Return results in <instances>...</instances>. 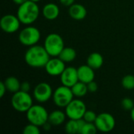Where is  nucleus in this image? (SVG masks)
<instances>
[{
  "mask_svg": "<svg viewBox=\"0 0 134 134\" xmlns=\"http://www.w3.org/2000/svg\"><path fill=\"white\" fill-rule=\"evenodd\" d=\"M44 47L50 57H58L64 48V42L62 37L56 33L48 35L44 42Z\"/></svg>",
  "mask_w": 134,
  "mask_h": 134,
  "instance_id": "nucleus-5",
  "label": "nucleus"
},
{
  "mask_svg": "<svg viewBox=\"0 0 134 134\" xmlns=\"http://www.w3.org/2000/svg\"><path fill=\"white\" fill-rule=\"evenodd\" d=\"M97 117V115H96L94 111H90V110H86L82 119L86 122H95Z\"/></svg>",
  "mask_w": 134,
  "mask_h": 134,
  "instance_id": "nucleus-26",
  "label": "nucleus"
},
{
  "mask_svg": "<svg viewBox=\"0 0 134 134\" xmlns=\"http://www.w3.org/2000/svg\"><path fill=\"white\" fill-rule=\"evenodd\" d=\"M77 70H78L79 81L88 84L89 82L94 80V77H95V73L93 71L94 69L90 67L88 64L82 65L79 68H77Z\"/></svg>",
  "mask_w": 134,
  "mask_h": 134,
  "instance_id": "nucleus-14",
  "label": "nucleus"
},
{
  "mask_svg": "<svg viewBox=\"0 0 134 134\" xmlns=\"http://www.w3.org/2000/svg\"><path fill=\"white\" fill-rule=\"evenodd\" d=\"M73 92L71 87L60 86L57 87L53 93V100L55 105L59 108H65L74 97Z\"/></svg>",
  "mask_w": 134,
  "mask_h": 134,
  "instance_id": "nucleus-6",
  "label": "nucleus"
},
{
  "mask_svg": "<svg viewBox=\"0 0 134 134\" xmlns=\"http://www.w3.org/2000/svg\"><path fill=\"white\" fill-rule=\"evenodd\" d=\"M65 131L67 133L69 134L79 133L78 121L75 119H69L65 125Z\"/></svg>",
  "mask_w": 134,
  "mask_h": 134,
  "instance_id": "nucleus-22",
  "label": "nucleus"
},
{
  "mask_svg": "<svg viewBox=\"0 0 134 134\" xmlns=\"http://www.w3.org/2000/svg\"><path fill=\"white\" fill-rule=\"evenodd\" d=\"M11 105L18 112H27L33 105V100L29 93L19 90L13 93L11 98Z\"/></svg>",
  "mask_w": 134,
  "mask_h": 134,
  "instance_id": "nucleus-3",
  "label": "nucleus"
},
{
  "mask_svg": "<svg viewBox=\"0 0 134 134\" xmlns=\"http://www.w3.org/2000/svg\"><path fill=\"white\" fill-rule=\"evenodd\" d=\"M86 63L90 67H91L94 70L99 69L100 68L102 67V65L104 64V58H103L102 55L97 52L92 53L87 57Z\"/></svg>",
  "mask_w": 134,
  "mask_h": 134,
  "instance_id": "nucleus-17",
  "label": "nucleus"
},
{
  "mask_svg": "<svg viewBox=\"0 0 134 134\" xmlns=\"http://www.w3.org/2000/svg\"><path fill=\"white\" fill-rule=\"evenodd\" d=\"M71 90L73 92V94L75 97H82L86 95L88 93V86L86 83H84L82 82L79 81L77 83H75L72 87Z\"/></svg>",
  "mask_w": 134,
  "mask_h": 134,
  "instance_id": "nucleus-21",
  "label": "nucleus"
},
{
  "mask_svg": "<svg viewBox=\"0 0 134 134\" xmlns=\"http://www.w3.org/2000/svg\"><path fill=\"white\" fill-rule=\"evenodd\" d=\"M16 16L23 24L29 25L33 24L39 16V7L37 2L27 0L22 5H19Z\"/></svg>",
  "mask_w": 134,
  "mask_h": 134,
  "instance_id": "nucleus-2",
  "label": "nucleus"
},
{
  "mask_svg": "<svg viewBox=\"0 0 134 134\" xmlns=\"http://www.w3.org/2000/svg\"><path fill=\"white\" fill-rule=\"evenodd\" d=\"M4 83L6 86L7 91L10 93H16L19 90H20V82L19 79L14 76H9L6 78L4 81Z\"/></svg>",
  "mask_w": 134,
  "mask_h": 134,
  "instance_id": "nucleus-19",
  "label": "nucleus"
},
{
  "mask_svg": "<svg viewBox=\"0 0 134 134\" xmlns=\"http://www.w3.org/2000/svg\"><path fill=\"white\" fill-rule=\"evenodd\" d=\"M60 14V9L55 3H47L42 8L43 16L49 20H53L58 17Z\"/></svg>",
  "mask_w": 134,
  "mask_h": 134,
  "instance_id": "nucleus-16",
  "label": "nucleus"
},
{
  "mask_svg": "<svg viewBox=\"0 0 134 134\" xmlns=\"http://www.w3.org/2000/svg\"><path fill=\"white\" fill-rule=\"evenodd\" d=\"M26 114L28 122L38 126H43L49 120L48 111L44 107L39 104L32 105Z\"/></svg>",
  "mask_w": 134,
  "mask_h": 134,
  "instance_id": "nucleus-4",
  "label": "nucleus"
},
{
  "mask_svg": "<svg viewBox=\"0 0 134 134\" xmlns=\"http://www.w3.org/2000/svg\"><path fill=\"white\" fill-rule=\"evenodd\" d=\"M87 86H88V90L89 92L90 93H95L98 90V86H97V83L94 81H92L90 82H89L87 84Z\"/></svg>",
  "mask_w": 134,
  "mask_h": 134,
  "instance_id": "nucleus-28",
  "label": "nucleus"
},
{
  "mask_svg": "<svg viewBox=\"0 0 134 134\" xmlns=\"http://www.w3.org/2000/svg\"><path fill=\"white\" fill-rule=\"evenodd\" d=\"M31 90V85L28 82H23L20 84V90L24 92H29Z\"/></svg>",
  "mask_w": 134,
  "mask_h": 134,
  "instance_id": "nucleus-29",
  "label": "nucleus"
},
{
  "mask_svg": "<svg viewBox=\"0 0 134 134\" xmlns=\"http://www.w3.org/2000/svg\"><path fill=\"white\" fill-rule=\"evenodd\" d=\"M94 123L98 131L103 133H108L114 130L115 126V119L110 113L103 112L97 115Z\"/></svg>",
  "mask_w": 134,
  "mask_h": 134,
  "instance_id": "nucleus-9",
  "label": "nucleus"
},
{
  "mask_svg": "<svg viewBox=\"0 0 134 134\" xmlns=\"http://www.w3.org/2000/svg\"><path fill=\"white\" fill-rule=\"evenodd\" d=\"M122 86L124 89L131 90L134 89V75H127L122 79Z\"/></svg>",
  "mask_w": 134,
  "mask_h": 134,
  "instance_id": "nucleus-23",
  "label": "nucleus"
},
{
  "mask_svg": "<svg viewBox=\"0 0 134 134\" xmlns=\"http://www.w3.org/2000/svg\"><path fill=\"white\" fill-rule=\"evenodd\" d=\"M76 51L71 47H64L59 54L58 57L65 63H70L76 58Z\"/></svg>",
  "mask_w": 134,
  "mask_h": 134,
  "instance_id": "nucleus-20",
  "label": "nucleus"
},
{
  "mask_svg": "<svg viewBox=\"0 0 134 134\" xmlns=\"http://www.w3.org/2000/svg\"><path fill=\"white\" fill-rule=\"evenodd\" d=\"M130 116H131V119L133 120V122H134V107L130 111Z\"/></svg>",
  "mask_w": 134,
  "mask_h": 134,
  "instance_id": "nucleus-33",
  "label": "nucleus"
},
{
  "mask_svg": "<svg viewBox=\"0 0 134 134\" xmlns=\"http://www.w3.org/2000/svg\"><path fill=\"white\" fill-rule=\"evenodd\" d=\"M41 33L39 30L32 26H28L24 27L19 33V41L20 42L25 46H31L36 45L40 40Z\"/></svg>",
  "mask_w": 134,
  "mask_h": 134,
  "instance_id": "nucleus-7",
  "label": "nucleus"
},
{
  "mask_svg": "<svg viewBox=\"0 0 134 134\" xmlns=\"http://www.w3.org/2000/svg\"><path fill=\"white\" fill-rule=\"evenodd\" d=\"M60 77L62 85L71 88L79 82L78 70L73 67L65 68L64 71L62 72Z\"/></svg>",
  "mask_w": 134,
  "mask_h": 134,
  "instance_id": "nucleus-13",
  "label": "nucleus"
},
{
  "mask_svg": "<svg viewBox=\"0 0 134 134\" xmlns=\"http://www.w3.org/2000/svg\"><path fill=\"white\" fill-rule=\"evenodd\" d=\"M7 91L6 86L4 83V82H0V97H3V96L5 95V92Z\"/></svg>",
  "mask_w": 134,
  "mask_h": 134,
  "instance_id": "nucleus-30",
  "label": "nucleus"
},
{
  "mask_svg": "<svg viewBox=\"0 0 134 134\" xmlns=\"http://www.w3.org/2000/svg\"><path fill=\"white\" fill-rule=\"evenodd\" d=\"M59 1L64 5H65V6H70V5H71L72 4L75 3V0H59Z\"/></svg>",
  "mask_w": 134,
  "mask_h": 134,
  "instance_id": "nucleus-31",
  "label": "nucleus"
},
{
  "mask_svg": "<svg viewBox=\"0 0 134 134\" xmlns=\"http://www.w3.org/2000/svg\"><path fill=\"white\" fill-rule=\"evenodd\" d=\"M50 59V56L44 46L34 45L28 48L24 55L26 64L35 68H45L46 64Z\"/></svg>",
  "mask_w": 134,
  "mask_h": 134,
  "instance_id": "nucleus-1",
  "label": "nucleus"
},
{
  "mask_svg": "<svg viewBox=\"0 0 134 134\" xmlns=\"http://www.w3.org/2000/svg\"><path fill=\"white\" fill-rule=\"evenodd\" d=\"M45 69L46 73L51 76L60 75L65 69V62L60 58H57L55 57L49 60L45 66Z\"/></svg>",
  "mask_w": 134,
  "mask_h": 134,
  "instance_id": "nucleus-12",
  "label": "nucleus"
},
{
  "mask_svg": "<svg viewBox=\"0 0 134 134\" xmlns=\"http://www.w3.org/2000/svg\"><path fill=\"white\" fill-rule=\"evenodd\" d=\"M13 2L15 3V4H16V5H22L23 3H24L25 2H27V0H13Z\"/></svg>",
  "mask_w": 134,
  "mask_h": 134,
  "instance_id": "nucleus-32",
  "label": "nucleus"
},
{
  "mask_svg": "<svg viewBox=\"0 0 134 134\" xmlns=\"http://www.w3.org/2000/svg\"><path fill=\"white\" fill-rule=\"evenodd\" d=\"M20 25V21L17 16L12 14L4 15L0 20V27L2 30L6 33H14L16 32Z\"/></svg>",
  "mask_w": 134,
  "mask_h": 134,
  "instance_id": "nucleus-11",
  "label": "nucleus"
},
{
  "mask_svg": "<svg viewBox=\"0 0 134 134\" xmlns=\"http://www.w3.org/2000/svg\"><path fill=\"white\" fill-rule=\"evenodd\" d=\"M23 133L24 134H40V130L39 126L30 123L27 125L24 130H23Z\"/></svg>",
  "mask_w": 134,
  "mask_h": 134,
  "instance_id": "nucleus-25",
  "label": "nucleus"
},
{
  "mask_svg": "<svg viewBox=\"0 0 134 134\" xmlns=\"http://www.w3.org/2000/svg\"><path fill=\"white\" fill-rule=\"evenodd\" d=\"M53 93L52 87L47 82L38 83L33 90V96L39 103L47 102L51 97H53Z\"/></svg>",
  "mask_w": 134,
  "mask_h": 134,
  "instance_id": "nucleus-10",
  "label": "nucleus"
},
{
  "mask_svg": "<svg viewBox=\"0 0 134 134\" xmlns=\"http://www.w3.org/2000/svg\"><path fill=\"white\" fill-rule=\"evenodd\" d=\"M86 111L85 103L79 99H73L66 107L65 113L69 119L79 120L82 119Z\"/></svg>",
  "mask_w": 134,
  "mask_h": 134,
  "instance_id": "nucleus-8",
  "label": "nucleus"
},
{
  "mask_svg": "<svg viewBox=\"0 0 134 134\" xmlns=\"http://www.w3.org/2000/svg\"><path fill=\"white\" fill-rule=\"evenodd\" d=\"M97 128L94 122H86L81 132V134H96Z\"/></svg>",
  "mask_w": 134,
  "mask_h": 134,
  "instance_id": "nucleus-24",
  "label": "nucleus"
},
{
  "mask_svg": "<svg viewBox=\"0 0 134 134\" xmlns=\"http://www.w3.org/2000/svg\"><path fill=\"white\" fill-rule=\"evenodd\" d=\"M31 1H33V2H39L40 0H31Z\"/></svg>",
  "mask_w": 134,
  "mask_h": 134,
  "instance_id": "nucleus-34",
  "label": "nucleus"
},
{
  "mask_svg": "<svg viewBox=\"0 0 134 134\" xmlns=\"http://www.w3.org/2000/svg\"><path fill=\"white\" fill-rule=\"evenodd\" d=\"M122 107L124 110L131 111L134 107V103L132 99L126 97L122 100Z\"/></svg>",
  "mask_w": 134,
  "mask_h": 134,
  "instance_id": "nucleus-27",
  "label": "nucleus"
},
{
  "mask_svg": "<svg viewBox=\"0 0 134 134\" xmlns=\"http://www.w3.org/2000/svg\"><path fill=\"white\" fill-rule=\"evenodd\" d=\"M66 116L65 112H63L60 110H56L49 114L48 122L53 126H60L65 121Z\"/></svg>",
  "mask_w": 134,
  "mask_h": 134,
  "instance_id": "nucleus-18",
  "label": "nucleus"
},
{
  "mask_svg": "<svg viewBox=\"0 0 134 134\" xmlns=\"http://www.w3.org/2000/svg\"><path fill=\"white\" fill-rule=\"evenodd\" d=\"M68 13L72 19L76 20H81L86 16L87 10L84 5L78 3H74L69 6Z\"/></svg>",
  "mask_w": 134,
  "mask_h": 134,
  "instance_id": "nucleus-15",
  "label": "nucleus"
}]
</instances>
